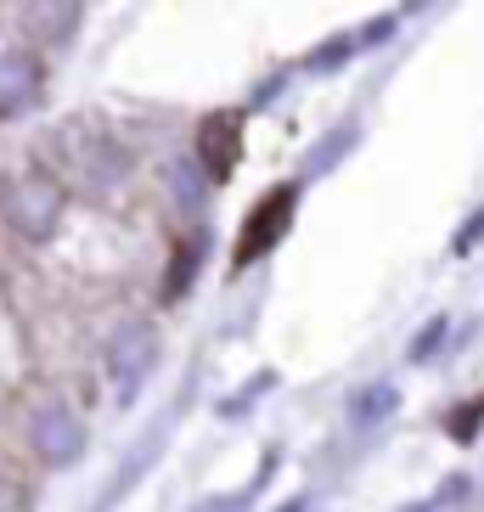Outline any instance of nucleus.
I'll return each instance as SVG.
<instances>
[{
  "instance_id": "f257e3e1",
  "label": "nucleus",
  "mask_w": 484,
  "mask_h": 512,
  "mask_svg": "<svg viewBox=\"0 0 484 512\" xmlns=\"http://www.w3.org/2000/svg\"><path fill=\"white\" fill-rule=\"evenodd\" d=\"M62 209H68L62 181L40 164L17 169V175L0 181V214H6V226H12L23 242H46L51 231L62 226Z\"/></svg>"
},
{
  "instance_id": "f03ea898",
  "label": "nucleus",
  "mask_w": 484,
  "mask_h": 512,
  "mask_svg": "<svg viewBox=\"0 0 484 512\" xmlns=\"http://www.w3.org/2000/svg\"><path fill=\"white\" fill-rule=\"evenodd\" d=\"M293 214H299V186L293 181L271 186V192L248 209V220H242V231H237V265H254L259 254H271L276 242L293 231Z\"/></svg>"
},
{
  "instance_id": "7ed1b4c3",
  "label": "nucleus",
  "mask_w": 484,
  "mask_h": 512,
  "mask_svg": "<svg viewBox=\"0 0 484 512\" xmlns=\"http://www.w3.org/2000/svg\"><path fill=\"white\" fill-rule=\"evenodd\" d=\"M29 445L46 467H68V462L85 456V422L62 406V400H46V406L29 417Z\"/></svg>"
},
{
  "instance_id": "20e7f679",
  "label": "nucleus",
  "mask_w": 484,
  "mask_h": 512,
  "mask_svg": "<svg viewBox=\"0 0 484 512\" xmlns=\"http://www.w3.org/2000/svg\"><path fill=\"white\" fill-rule=\"evenodd\" d=\"M152 361H158V332L141 327V321L119 327V338L107 344V377H113L119 400H136L141 383H147V372H152Z\"/></svg>"
},
{
  "instance_id": "39448f33",
  "label": "nucleus",
  "mask_w": 484,
  "mask_h": 512,
  "mask_svg": "<svg viewBox=\"0 0 484 512\" xmlns=\"http://www.w3.org/2000/svg\"><path fill=\"white\" fill-rule=\"evenodd\" d=\"M237 158H242V113H209L197 124V169L203 181H231L237 175Z\"/></svg>"
},
{
  "instance_id": "423d86ee",
  "label": "nucleus",
  "mask_w": 484,
  "mask_h": 512,
  "mask_svg": "<svg viewBox=\"0 0 484 512\" xmlns=\"http://www.w3.org/2000/svg\"><path fill=\"white\" fill-rule=\"evenodd\" d=\"M40 96V68L29 57H0V119Z\"/></svg>"
},
{
  "instance_id": "0eeeda50",
  "label": "nucleus",
  "mask_w": 484,
  "mask_h": 512,
  "mask_svg": "<svg viewBox=\"0 0 484 512\" xmlns=\"http://www.w3.org/2000/svg\"><path fill=\"white\" fill-rule=\"evenodd\" d=\"M203 248H209V237H203V231H192V237L175 248V259H169V271H164V299L169 304L192 293V276H197V265H203Z\"/></svg>"
},
{
  "instance_id": "6e6552de",
  "label": "nucleus",
  "mask_w": 484,
  "mask_h": 512,
  "mask_svg": "<svg viewBox=\"0 0 484 512\" xmlns=\"http://www.w3.org/2000/svg\"><path fill=\"white\" fill-rule=\"evenodd\" d=\"M394 406H400V389L378 377V383H366V389L349 394V422H355V428H378Z\"/></svg>"
},
{
  "instance_id": "1a4fd4ad",
  "label": "nucleus",
  "mask_w": 484,
  "mask_h": 512,
  "mask_svg": "<svg viewBox=\"0 0 484 512\" xmlns=\"http://www.w3.org/2000/svg\"><path fill=\"white\" fill-rule=\"evenodd\" d=\"M479 422H484V394H473L468 406H456L451 417H445V428H451V439H456V445H468V439L479 434Z\"/></svg>"
},
{
  "instance_id": "9d476101",
  "label": "nucleus",
  "mask_w": 484,
  "mask_h": 512,
  "mask_svg": "<svg viewBox=\"0 0 484 512\" xmlns=\"http://www.w3.org/2000/svg\"><path fill=\"white\" fill-rule=\"evenodd\" d=\"M355 51V34H338V40H327V46H316L310 51V74H333L338 62Z\"/></svg>"
},
{
  "instance_id": "9b49d317",
  "label": "nucleus",
  "mask_w": 484,
  "mask_h": 512,
  "mask_svg": "<svg viewBox=\"0 0 484 512\" xmlns=\"http://www.w3.org/2000/svg\"><path fill=\"white\" fill-rule=\"evenodd\" d=\"M445 338H451V321H445V316H434L423 332H417V344H411V361H428V355H434V349L445 344Z\"/></svg>"
},
{
  "instance_id": "f8f14e48",
  "label": "nucleus",
  "mask_w": 484,
  "mask_h": 512,
  "mask_svg": "<svg viewBox=\"0 0 484 512\" xmlns=\"http://www.w3.org/2000/svg\"><path fill=\"white\" fill-rule=\"evenodd\" d=\"M349 141H355V130H349V124L338 130V136H327V141H321V147H316V164H310V175H327V169L338 164V152H344Z\"/></svg>"
},
{
  "instance_id": "ddd939ff",
  "label": "nucleus",
  "mask_w": 484,
  "mask_h": 512,
  "mask_svg": "<svg viewBox=\"0 0 484 512\" xmlns=\"http://www.w3.org/2000/svg\"><path fill=\"white\" fill-rule=\"evenodd\" d=\"M169 181H175V192H181L186 203H197V197H203V181H197V164H192V158H181V164L169 169Z\"/></svg>"
},
{
  "instance_id": "4468645a",
  "label": "nucleus",
  "mask_w": 484,
  "mask_h": 512,
  "mask_svg": "<svg viewBox=\"0 0 484 512\" xmlns=\"http://www.w3.org/2000/svg\"><path fill=\"white\" fill-rule=\"evenodd\" d=\"M389 29H394V17H378V23H372V29H366L361 40H355V46H378V40H383Z\"/></svg>"
},
{
  "instance_id": "2eb2a0df",
  "label": "nucleus",
  "mask_w": 484,
  "mask_h": 512,
  "mask_svg": "<svg viewBox=\"0 0 484 512\" xmlns=\"http://www.w3.org/2000/svg\"><path fill=\"white\" fill-rule=\"evenodd\" d=\"M0 512H17V496H12V484L0 479Z\"/></svg>"
},
{
  "instance_id": "dca6fc26",
  "label": "nucleus",
  "mask_w": 484,
  "mask_h": 512,
  "mask_svg": "<svg viewBox=\"0 0 484 512\" xmlns=\"http://www.w3.org/2000/svg\"><path fill=\"white\" fill-rule=\"evenodd\" d=\"M282 512H304V507H299V501H288V507H282Z\"/></svg>"
}]
</instances>
